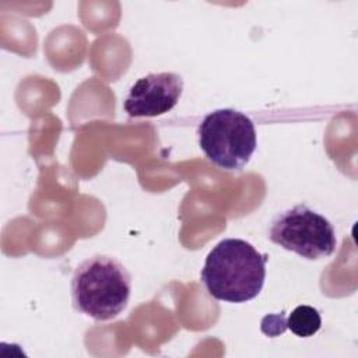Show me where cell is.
<instances>
[{
    "instance_id": "cell-1",
    "label": "cell",
    "mask_w": 358,
    "mask_h": 358,
    "mask_svg": "<svg viewBox=\"0 0 358 358\" xmlns=\"http://www.w3.org/2000/svg\"><path fill=\"white\" fill-rule=\"evenodd\" d=\"M267 256L239 238L220 241L207 255L201 282L224 302L242 303L256 298L264 284Z\"/></svg>"
},
{
    "instance_id": "cell-2",
    "label": "cell",
    "mask_w": 358,
    "mask_h": 358,
    "mask_svg": "<svg viewBox=\"0 0 358 358\" xmlns=\"http://www.w3.org/2000/svg\"><path fill=\"white\" fill-rule=\"evenodd\" d=\"M131 275L115 257L95 255L85 259L71 277L74 308L95 319L110 320L120 315L130 298Z\"/></svg>"
},
{
    "instance_id": "cell-3",
    "label": "cell",
    "mask_w": 358,
    "mask_h": 358,
    "mask_svg": "<svg viewBox=\"0 0 358 358\" xmlns=\"http://www.w3.org/2000/svg\"><path fill=\"white\" fill-rule=\"evenodd\" d=\"M197 134L199 145L208 161L225 171L242 169L256 150L255 123L232 108L206 115Z\"/></svg>"
},
{
    "instance_id": "cell-4",
    "label": "cell",
    "mask_w": 358,
    "mask_h": 358,
    "mask_svg": "<svg viewBox=\"0 0 358 358\" xmlns=\"http://www.w3.org/2000/svg\"><path fill=\"white\" fill-rule=\"evenodd\" d=\"M268 238L282 249L309 260L327 257L337 246L331 222L306 204H296L277 214Z\"/></svg>"
},
{
    "instance_id": "cell-5",
    "label": "cell",
    "mask_w": 358,
    "mask_h": 358,
    "mask_svg": "<svg viewBox=\"0 0 358 358\" xmlns=\"http://www.w3.org/2000/svg\"><path fill=\"white\" fill-rule=\"evenodd\" d=\"M183 91V78L176 73H150L138 78L123 101L130 117H154L173 109Z\"/></svg>"
},
{
    "instance_id": "cell-6",
    "label": "cell",
    "mask_w": 358,
    "mask_h": 358,
    "mask_svg": "<svg viewBox=\"0 0 358 358\" xmlns=\"http://www.w3.org/2000/svg\"><path fill=\"white\" fill-rule=\"evenodd\" d=\"M322 326V317L316 308L309 305L296 306L287 317V329L295 336L306 338L319 331Z\"/></svg>"
},
{
    "instance_id": "cell-7",
    "label": "cell",
    "mask_w": 358,
    "mask_h": 358,
    "mask_svg": "<svg viewBox=\"0 0 358 358\" xmlns=\"http://www.w3.org/2000/svg\"><path fill=\"white\" fill-rule=\"evenodd\" d=\"M287 329V319L282 313L277 315H267L262 320V330L268 337H277Z\"/></svg>"
}]
</instances>
